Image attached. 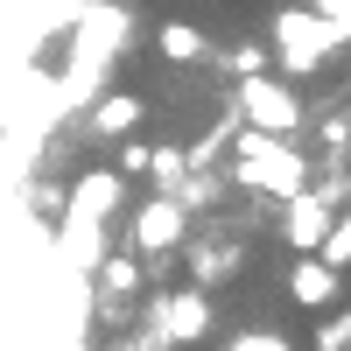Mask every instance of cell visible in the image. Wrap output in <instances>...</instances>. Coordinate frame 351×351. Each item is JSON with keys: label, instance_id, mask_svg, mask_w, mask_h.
Wrapping results in <instances>:
<instances>
[{"label": "cell", "instance_id": "1", "mask_svg": "<svg viewBox=\"0 0 351 351\" xmlns=\"http://www.w3.org/2000/svg\"><path fill=\"white\" fill-rule=\"evenodd\" d=\"M127 8H112V0H92V8H77L71 21V64L64 77L49 84V106H56V120H71V112H84L99 92H106V71H112V56L127 49Z\"/></svg>", "mask_w": 351, "mask_h": 351}, {"label": "cell", "instance_id": "16", "mask_svg": "<svg viewBox=\"0 0 351 351\" xmlns=\"http://www.w3.org/2000/svg\"><path fill=\"white\" fill-rule=\"evenodd\" d=\"M148 176H155V190H183V176H190V162H183V148H148Z\"/></svg>", "mask_w": 351, "mask_h": 351}, {"label": "cell", "instance_id": "6", "mask_svg": "<svg viewBox=\"0 0 351 351\" xmlns=\"http://www.w3.org/2000/svg\"><path fill=\"white\" fill-rule=\"evenodd\" d=\"M324 225H330V197L316 190V183H302V190L281 197V232H288V246H295V253H316Z\"/></svg>", "mask_w": 351, "mask_h": 351}, {"label": "cell", "instance_id": "8", "mask_svg": "<svg viewBox=\"0 0 351 351\" xmlns=\"http://www.w3.org/2000/svg\"><path fill=\"white\" fill-rule=\"evenodd\" d=\"M162 330L169 344H197L204 330H211V302H204V288H176V295H162Z\"/></svg>", "mask_w": 351, "mask_h": 351}, {"label": "cell", "instance_id": "19", "mask_svg": "<svg viewBox=\"0 0 351 351\" xmlns=\"http://www.w3.org/2000/svg\"><path fill=\"white\" fill-rule=\"evenodd\" d=\"M316 344H324V351H344V344H351V309H337L330 324L316 330Z\"/></svg>", "mask_w": 351, "mask_h": 351}, {"label": "cell", "instance_id": "23", "mask_svg": "<svg viewBox=\"0 0 351 351\" xmlns=\"http://www.w3.org/2000/svg\"><path fill=\"white\" fill-rule=\"evenodd\" d=\"M120 169H127V176H148V148H141V141H127V148H120Z\"/></svg>", "mask_w": 351, "mask_h": 351}, {"label": "cell", "instance_id": "4", "mask_svg": "<svg viewBox=\"0 0 351 351\" xmlns=\"http://www.w3.org/2000/svg\"><path fill=\"white\" fill-rule=\"evenodd\" d=\"M239 120H246V127H267V134H302V99H295V77L246 71V77H239Z\"/></svg>", "mask_w": 351, "mask_h": 351}, {"label": "cell", "instance_id": "13", "mask_svg": "<svg viewBox=\"0 0 351 351\" xmlns=\"http://www.w3.org/2000/svg\"><path fill=\"white\" fill-rule=\"evenodd\" d=\"M92 134H106V141H120V134H134L141 127V112H148V99H134V92H99L92 106Z\"/></svg>", "mask_w": 351, "mask_h": 351}, {"label": "cell", "instance_id": "21", "mask_svg": "<svg viewBox=\"0 0 351 351\" xmlns=\"http://www.w3.org/2000/svg\"><path fill=\"white\" fill-rule=\"evenodd\" d=\"M28 204H36L43 218H56V211H64V190H56V183H36V190H28Z\"/></svg>", "mask_w": 351, "mask_h": 351}, {"label": "cell", "instance_id": "2", "mask_svg": "<svg viewBox=\"0 0 351 351\" xmlns=\"http://www.w3.org/2000/svg\"><path fill=\"white\" fill-rule=\"evenodd\" d=\"M225 148H232V183L253 190V197H274V204L316 176V155L295 148V134H267V127H246L239 120Z\"/></svg>", "mask_w": 351, "mask_h": 351}, {"label": "cell", "instance_id": "18", "mask_svg": "<svg viewBox=\"0 0 351 351\" xmlns=\"http://www.w3.org/2000/svg\"><path fill=\"white\" fill-rule=\"evenodd\" d=\"M225 71H232V77H246V71H267V49H260V43H239V49H225Z\"/></svg>", "mask_w": 351, "mask_h": 351}, {"label": "cell", "instance_id": "3", "mask_svg": "<svg viewBox=\"0 0 351 351\" xmlns=\"http://www.w3.org/2000/svg\"><path fill=\"white\" fill-rule=\"evenodd\" d=\"M344 43H351V36H344L337 21H324L316 8H281V14H274V64H281L288 77H316Z\"/></svg>", "mask_w": 351, "mask_h": 351}, {"label": "cell", "instance_id": "5", "mask_svg": "<svg viewBox=\"0 0 351 351\" xmlns=\"http://www.w3.org/2000/svg\"><path fill=\"white\" fill-rule=\"evenodd\" d=\"M183 232H190V211H183V197H169V190H155L141 211L127 218V246L141 253V260H155V253H176L183 246Z\"/></svg>", "mask_w": 351, "mask_h": 351}, {"label": "cell", "instance_id": "14", "mask_svg": "<svg viewBox=\"0 0 351 351\" xmlns=\"http://www.w3.org/2000/svg\"><path fill=\"white\" fill-rule=\"evenodd\" d=\"M155 49L169 56V64H204V56H211V43L197 36L190 21H162V36H155Z\"/></svg>", "mask_w": 351, "mask_h": 351}, {"label": "cell", "instance_id": "10", "mask_svg": "<svg viewBox=\"0 0 351 351\" xmlns=\"http://www.w3.org/2000/svg\"><path fill=\"white\" fill-rule=\"evenodd\" d=\"M190 239V232H183ZM246 267V246H232V239H190V281L197 288H211V281H232Z\"/></svg>", "mask_w": 351, "mask_h": 351}, {"label": "cell", "instance_id": "9", "mask_svg": "<svg viewBox=\"0 0 351 351\" xmlns=\"http://www.w3.org/2000/svg\"><path fill=\"white\" fill-rule=\"evenodd\" d=\"M141 274H148V260H141L134 246H120V253H99V267H92V281H99V295L106 302H134L141 295Z\"/></svg>", "mask_w": 351, "mask_h": 351}, {"label": "cell", "instance_id": "22", "mask_svg": "<svg viewBox=\"0 0 351 351\" xmlns=\"http://www.w3.org/2000/svg\"><path fill=\"white\" fill-rule=\"evenodd\" d=\"M316 14H324V21H337L344 36H351V0H316Z\"/></svg>", "mask_w": 351, "mask_h": 351}, {"label": "cell", "instance_id": "12", "mask_svg": "<svg viewBox=\"0 0 351 351\" xmlns=\"http://www.w3.org/2000/svg\"><path fill=\"white\" fill-rule=\"evenodd\" d=\"M288 295H295L302 309H324V302H337V267L324 253H302L295 267H288Z\"/></svg>", "mask_w": 351, "mask_h": 351}, {"label": "cell", "instance_id": "20", "mask_svg": "<svg viewBox=\"0 0 351 351\" xmlns=\"http://www.w3.org/2000/svg\"><path fill=\"white\" fill-rule=\"evenodd\" d=\"M288 337H274V330H239L232 337V351H281Z\"/></svg>", "mask_w": 351, "mask_h": 351}, {"label": "cell", "instance_id": "17", "mask_svg": "<svg viewBox=\"0 0 351 351\" xmlns=\"http://www.w3.org/2000/svg\"><path fill=\"white\" fill-rule=\"evenodd\" d=\"M344 148H351V112H330V120H324V155H316V169H337Z\"/></svg>", "mask_w": 351, "mask_h": 351}, {"label": "cell", "instance_id": "11", "mask_svg": "<svg viewBox=\"0 0 351 351\" xmlns=\"http://www.w3.org/2000/svg\"><path fill=\"white\" fill-rule=\"evenodd\" d=\"M64 211H84V218H106L112 225V211H120V176H112V169L77 176V183L64 190Z\"/></svg>", "mask_w": 351, "mask_h": 351}, {"label": "cell", "instance_id": "7", "mask_svg": "<svg viewBox=\"0 0 351 351\" xmlns=\"http://www.w3.org/2000/svg\"><path fill=\"white\" fill-rule=\"evenodd\" d=\"M106 253V218H84V211H56V260L71 274H92Z\"/></svg>", "mask_w": 351, "mask_h": 351}, {"label": "cell", "instance_id": "15", "mask_svg": "<svg viewBox=\"0 0 351 351\" xmlns=\"http://www.w3.org/2000/svg\"><path fill=\"white\" fill-rule=\"evenodd\" d=\"M316 253H324L337 274L351 267V211H330V225H324V239H316Z\"/></svg>", "mask_w": 351, "mask_h": 351}]
</instances>
